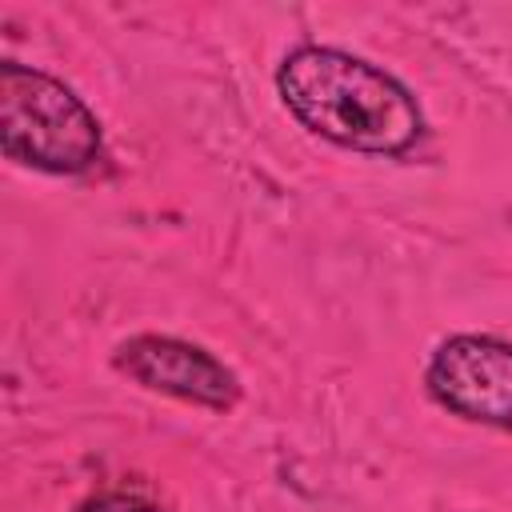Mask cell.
<instances>
[{"label":"cell","mask_w":512,"mask_h":512,"mask_svg":"<svg viewBox=\"0 0 512 512\" xmlns=\"http://www.w3.org/2000/svg\"><path fill=\"white\" fill-rule=\"evenodd\" d=\"M76 512H164V508L152 504V500L140 496V492L112 488V492H96V496H88L84 504H76Z\"/></svg>","instance_id":"5"},{"label":"cell","mask_w":512,"mask_h":512,"mask_svg":"<svg viewBox=\"0 0 512 512\" xmlns=\"http://www.w3.org/2000/svg\"><path fill=\"white\" fill-rule=\"evenodd\" d=\"M428 396L468 424L512 432V340L456 332L424 364Z\"/></svg>","instance_id":"3"},{"label":"cell","mask_w":512,"mask_h":512,"mask_svg":"<svg viewBox=\"0 0 512 512\" xmlns=\"http://www.w3.org/2000/svg\"><path fill=\"white\" fill-rule=\"evenodd\" d=\"M0 148L12 164L44 176H84L104 160L96 112L44 68L0 64Z\"/></svg>","instance_id":"2"},{"label":"cell","mask_w":512,"mask_h":512,"mask_svg":"<svg viewBox=\"0 0 512 512\" xmlns=\"http://www.w3.org/2000/svg\"><path fill=\"white\" fill-rule=\"evenodd\" d=\"M112 368L148 392L200 404L212 412H228L240 404L236 372L220 356H212L204 344L184 340V336H164V332L128 336L116 344Z\"/></svg>","instance_id":"4"},{"label":"cell","mask_w":512,"mask_h":512,"mask_svg":"<svg viewBox=\"0 0 512 512\" xmlns=\"http://www.w3.org/2000/svg\"><path fill=\"white\" fill-rule=\"evenodd\" d=\"M276 92L312 136L360 156H408L428 132L404 80L332 44L288 48L276 64Z\"/></svg>","instance_id":"1"}]
</instances>
